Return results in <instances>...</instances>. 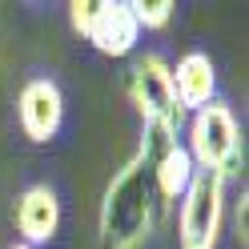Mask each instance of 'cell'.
<instances>
[{
    "label": "cell",
    "mask_w": 249,
    "mask_h": 249,
    "mask_svg": "<svg viewBox=\"0 0 249 249\" xmlns=\"http://www.w3.org/2000/svg\"><path fill=\"white\" fill-rule=\"evenodd\" d=\"M165 217V201L153 181V165L141 149L124 161L101 197L97 237L101 249H145Z\"/></svg>",
    "instance_id": "cell-1"
},
{
    "label": "cell",
    "mask_w": 249,
    "mask_h": 249,
    "mask_svg": "<svg viewBox=\"0 0 249 249\" xmlns=\"http://www.w3.org/2000/svg\"><path fill=\"white\" fill-rule=\"evenodd\" d=\"M185 133H189L185 153L193 157L197 169L217 173L225 181L241 169V157H245V149H241V124H237V117H233V108L225 101H209L205 108L189 113Z\"/></svg>",
    "instance_id": "cell-2"
},
{
    "label": "cell",
    "mask_w": 249,
    "mask_h": 249,
    "mask_svg": "<svg viewBox=\"0 0 249 249\" xmlns=\"http://www.w3.org/2000/svg\"><path fill=\"white\" fill-rule=\"evenodd\" d=\"M124 92H129V101L145 124H161L169 133H181L185 121H189V113L177 105V92H173V65L157 53H145L129 65Z\"/></svg>",
    "instance_id": "cell-3"
},
{
    "label": "cell",
    "mask_w": 249,
    "mask_h": 249,
    "mask_svg": "<svg viewBox=\"0 0 249 249\" xmlns=\"http://www.w3.org/2000/svg\"><path fill=\"white\" fill-rule=\"evenodd\" d=\"M225 233V177L197 169L177 213V245L181 249H217Z\"/></svg>",
    "instance_id": "cell-4"
},
{
    "label": "cell",
    "mask_w": 249,
    "mask_h": 249,
    "mask_svg": "<svg viewBox=\"0 0 249 249\" xmlns=\"http://www.w3.org/2000/svg\"><path fill=\"white\" fill-rule=\"evenodd\" d=\"M72 28L105 56H129L137 49L141 28L124 0H72L69 4Z\"/></svg>",
    "instance_id": "cell-5"
},
{
    "label": "cell",
    "mask_w": 249,
    "mask_h": 249,
    "mask_svg": "<svg viewBox=\"0 0 249 249\" xmlns=\"http://www.w3.org/2000/svg\"><path fill=\"white\" fill-rule=\"evenodd\" d=\"M17 117L20 129L33 145H49L53 137L60 133V121H65V97H60V85L49 81V76H33L20 89L17 101Z\"/></svg>",
    "instance_id": "cell-6"
},
{
    "label": "cell",
    "mask_w": 249,
    "mask_h": 249,
    "mask_svg": "<svg viewBox=\"0 0 249 249\" xmlns=\"http://www.w3.org/2000/svg\"><path fill=\"white\" fill-rule=\"evenodd\" d=\"M60 229V197L53 185H28L17 197V233L20 245H49Z\"/></svg>",
    "instance_id": "cell-7"
},
{
    "label": "cell",
    "mask_w": 249,
    "mask_h": 249,
    "mask_svg": "<svg viewBox=\"0 0 249 249\" xmlns=\"http://www.w3.org/2000/svg\"><path fill=\"white\" fill-rule=\"evenodd\" d=\"M173 92L185 113H197L209 101H217V69L209 53H185L173 69Z\"/></svg>",
    "instance_id": "cell-8"
},
{
    "label": "cell",
    "mask_w": 249,
    "mask_h": 249,
    "mask_svg": "<svg viewBox=\"0 0 249 249\" xmlns=\"http://www.w3.org/2000/svg\"><path fill=\"white\" fill-rule=\"evenodd\" d=\"M133 20L137 28H165L169 20H173V0H133Z\"/></svg>",
    "instance_id": "cell-9"
},
{
    "label": "cell",
    "mask_w": 249,
    "mask_h": 249,
    "mask_svg": "<svg viewBox=\"0 0 249 249\" xmlns=\"http://www.w3.org/2000/svg\"><path fill=\"white\" fill-rule=\"evenodd\" d=\"M245 213H249V197L241 193V201H237V213H233V221H237V241H241V249L249 245V225H245Z\"/></svg>",
    "instance_id": "cell-10"
},
{
    "label": "cell",
    "mask_w": 249,
    "mask_h": 249,
    "mask_svg": "<svg viewBox=\"0 0 249 249\" xmlns=\"http://www.w3.org/2000/svg\"><path fill=\"white\" fill-rule=\"evenodd\" d=\"M12 249H33V245H20V241H17V245H12Z\"/></svg>",
    "instance_id": "cell-11"
}]
</instances>
